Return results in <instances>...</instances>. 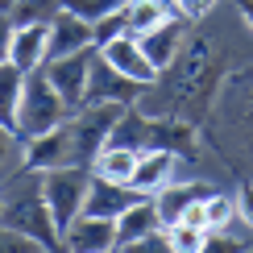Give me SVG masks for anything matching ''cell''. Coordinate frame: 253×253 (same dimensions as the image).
<instances>
[{"instance_id": "1", "label": "cell", "mask_w": 253, "mask_h": 253, "mask_svg": "<svg viewBox=\"0 0 253 253\" xmlns=\"http://www.w3.org/2000/svg\"><path fill=\"white\" fill-rule=\"evenodd\" d=\"M0 224L17 228L21 237H29L42 249H62L58 224L50 216L46 191H42V170L21 162L13 174L0 178Z\"/></svg>"}, {"instance_id": "2", "label": "cell", "mask_w": 253, "mask_h": 253, "mask_svg": "<svg viewBox=\"0 0 253 253\" xmlns=\"http://www.w3.org/2000/svg\"><path fill=\"white\" fill-rule=\"evenodd\" d=\"M212 108L216 112H208V121L216 125L208 133L220 141V150L237 154L233 158L237 170H253V62H241L237 71H228Z\"/></svg>"}, {"instance_id": "3", "label": "cell", "mask_w": 253, "mask_h": 253, "mask_svg": "<svg viewBox=\"0 0 253 253\" xmlns=\"http://www.w3.org/2000/svg\"><path fill=\"white\" fill-rule=\"evenodd\" d=\"M71 117V104L58 96V87L46 79V71H29L25 75V91H21V112H17V137L29 141V137L50 133L54 125H62Z\"/></svg>"}, {"instance_id": "4", "label": "cell", "mask_w": 253, "mask_h": 253, "mask_svg": "<svg viewBox=\"0 0 253 253\" xmlns=\"http://www.w3.org/2000/svg\"><path fill=\"white\" fill-rule=\"evenodd\" d=\"M42 191H46L50 216H54L58 237H62V228L83 212V204H87L91 166H54V170H42Z\"/></svg>"}, {"instance_id": "5", "label": "cell", "mask_w": 253, "mask_h": 253, "mask_svg": "<svg viewBox=\"0 0 253 253\" xmlns=\"http://www.w3.org/2000/svg\"><path fill=\"white\" fill-rule=\"evenodd\" d=\"M150 245H166V224L158 216L154 195H141L117 216V249H150Z\"/></svg>"}, {"instance_id": "6", "label": "cell", "mask_w": 253, "mask_h": 253, "mask_svg": "<svg viewBox=\"0 0 253 253\" xmlns=\"http://www.w3.org/2000/svg\"><path fill=\"white\" fill-rule=\"evenodd\" d=\"M100 46H87V50H75V54H62V58H46L42 71L46 79L58 87V96L71 104V112L87 100V79H91V62H96Z\"/></svg>"}, {"instance_id": "7", "label": "cell", "mask_w": 253, "mask_h": 253, "mask_svg": "<svg viewBox=\"0 0 253 253\" xmlns=\"http://www.w3.org/2000/svg\"><path fill=\"white\" fill-rule=\"evenodd\" d=\"M174 178H183V154L166 150V145H145V150L137 154V166H133L129 183L141 195H154V191H162L166 183H174Z\"/></svg>"}, {"instance_id": "8", "label": "cell", "mask_w": 253, "mask_h": 253, "mask_svg": "<svg viewBox=\"0 0 253 253\" xmlns=\"http://www.w3.org/2000/svg\"><path fill=\"white\" fill-rule=\"evenodd\" d=\"M145 96L141 83H133L129 75H121L117 67H108L104 54H96L91 62V79H87V100L83 104H121V108H129Z\"/></svg>"}, {"instance_id": "9", "label": "cell", "mask_w": 253, "mask_h": 253, "mask_svg": "<svg viewBox=\"0 0 253 253\" xmlns=\"http://www.w3.org/2000/svg\"><path fill=\"white\" fill-rule=\"evenodd\" d=\"M62 249H71V253H108V249H117V220L79 212L62 228Z\"/></svg>"}, {"instance_id": "10", "label": "cell", "mask_w": 253, "mask_h": 253, "mask_svg": "<svg viewBox=\"0 0 253 253\" xmlns=\"http://www.w3.org/2000/svg\"><path fill=\"white\" fill-rule=\"evenodd\" d=\"M100 54H104V62H108V67H117L121 75H129L133 83H141V87H150V83L158 79V67H154L150 58H145L141 42H137L133 34H121V38L104 42Z\"/></svg>"}, {"instance_id": "11", "label": "cell", "mask_w": 253, "mask_h": 253, "mask_svg": "<svg viewBox=\"0 0 253 253\" xmlns=\"http://www.w3.org/2000/svg\"><path fill=\"white\" fill-rule=\"evenodd\" d=\"M25 166H34V170L79 166V162H75V145H71V129H67V121L54 125V129L42 133V137H29V141H25Z\"/></svg>"}, {"instance_id": "12", "label": "cell", "mask_w": 253, "mask_h": 253, "mask_svg": "<svg viewBox=\"0 0 253 253\" xmlns=\"http://www.w3.org/2000/svg\"><path fill=\"white\" fill-rule=\"evenodd\" d=\"M187 34H191V21H187L183 13H174V17H166V21H162L158 29H150V34H141L137 42H141L145 58H150L158 71H166V67H170V62L178 58V50H183Z\"/></svg>"}, {"instance_id": "13", "label": "cell", "mask_w": 253, "mask_h": 253, "mask_svg": "<svg viewBox=\"0 0 253 253\" xmlns=\"http://www.w3.org/2000/svg\"><path fill=\"white\" fill-rule=\"evenodd\" d=\"M96 46V29H91V21L75 17L71 8H62V13L50 21V50L46 58H62V54H75V50H87Z\"/></svg>"}, {"instance_id": "14", "label": "cell", "mask_w": 253, "mask_h": 253, "mask_svg": "<svg viewBox=\"0 0 253 253\" xmlns=\"http://www.w3.org/2000/svg\"><path fill=\"white\" fill-rule=\"evenodd\" d=\"M46 50H50V25H13V42H8V62L29 71H38L46 62Z\"/></svg>"}, {"instance_id": "15", "label": "cell", "mask_w": 253, "mask_h": 253, "mask_svg": "<svg viewBox=\"0 0 253 253\" xmlns=\"http://www.w3.org/2000/svg\"><path fill=\"white\" fill-rule=\"evenodd\" d=\"M137 199H141V191H137L133 183H108V178H96V174H91V191H87L83 212L104 216V220H117L129 204H137Z\"/></svg>"}, {"instance_id": "16", "label": "cell", "mask_w": 253, "mask_h": 253, "mask_svg": "<svg viewBox=\"0 0 253 253\" xmlns=\"http://www.w3.org/2000/svg\"><path fill=\"white\" fill-rule=\"evenodd\" d=\"M133 166H137V150H129V145H112V141L91 158V174L108 178V183H129Z\"/></svg>"}, {"instance_id": "17", "label": "cell", "mask_w": 253, "mask_h": 253, "mask_svg": "<svg viewBox=\"0 0 253 253\" xmlns=\"http://www.w3.org/2000/svg\"><path fill=\"white\" fill-rule=\"evenodd\" d=\"M21 91H25V71L13 62H0V125L17 133V112H21Z\"/></svg>"}, {"instance_id": "18", "label": "cell", "mask_w": 253, "mask_h": 253, "mask_svg": "<svg viewBox=\"0 0 253 253\" xmlns=\"http://www.w3.org/2000/svg\"><path fill=\"white\" fill-rule=\"evenodd\" d=\"M174 13H178L174 0H129V4H125V17H129V34L133 38L158 29L166 17H174Z\"/></svg>"}, {"instance_id": "19", "label": "cell", "mask_w": 253, "mask_h": 253, "mask_svg": "<svg viewBox=\"0 0 253 253\" xmlns=\"http://www.w3.org/2000/svg\"><path fill=\"white\" fill-rule=\"evenodd\" d=\"M204 216H208V233H228V224L237 220V199L228 191H208L204 195Z\"/></svg>"}, {"instance_id": "20", "label": "cell", "mask_w": 253, "mask_h": 253, "mask_svg": "<svg viewBox=\"0 0 253 253\" xmlns=\"http://www.w3.org/2000/svg\"><path fill=\"white\" fill-rule=\"evenodd\" d=\"M166 249L199 253V249H208V233L195 228V224H187V220H170V224H166Z\"/></svg>"}, {"instance_id": "21", "label": "cell", "mask_w": 253, "mask_h": 253, "mask_svg": "<svg viewBox=\"0 0 253 253\" xmlns=\"http://www.w3.org/2000/svg\"><path fill=\"white\" fill-rule=\"evenodd\" d=\"M62 13V0H17V8L8 17H13V25H50Z\"/></svg>"}, {"instance_id": "22", "label": "cell", "mask_w": 253, "mask_h": 253, "mask_svg": "<svg viewBox=\"0 0 253 253\" xmlns=\"http://www.w3.org/2000/svg\"><path fill=\"white\" fill-rule=\"evenodd\" d=\"M21 162H25V141H21L13 129H4V125H0V178L13 174Z\"/></svg>"}, {"instance_id": "23", "label": "cell", "mask_w": 253, "mask_h": 253, "mask_svg": "<svg viewBox=\"0 0 253 253\" xmlns=\"http://www.w3.org/2000/svg\"><path fill=\"white\" fill-rule=\"evenodd\" d=\"M125 4H129V0H62V8H71V13L83 17V21H100V17L117 13Z\"/></svg>"}, {"instance_id": "24", "label": "cell", "mask_w": 253, "mask_h": 253, "mask_svg": "<svg viewBox=\"0 0 253 253\" xmlns=\"http://www.w3.org/2000/svg\"><path fill=\"white\" fill-rule=\"evenodd\" d=\"M91 29H96V46H104V42H112V38L129 34V17H125V8H117V13H108V17H100V21H91Z\"/></svg>"}, {"instance_id": "25", "label": "cell", "mask_w": 253, "mask_h": 253, "mask_svg": "<svg viewBox=\"0 0 253 253\" xmlns=\"http://www.w3.org/2000/svg\"><path fill=\"white\" fill-rule=\"evenodd\" d=\"M174 8L191 21V25H199V21H208L220 8V0H174Z\"/></svg>"}, {"instance_id": "26", "label": "cell", "mask_w": 253, "mask_h": 253, "mask_svg": "<svg viewBox=\"0 0 253 253\" xmlns=\"http://www.w3.org/2000/svg\"><path fill=\"white\" fill-rule=\"evenodd\" d=\"M0 249H8V253H21V249H29V253H34V249H42V245H34L29 237H21L17 228L0 224Z\"/></svg>"}, {"instance_id": "27", "label": "cell", "mask_w": 253, "mask_h": 253, "mask_svg": "<svg viewBox=\"0 0 253 253\" xmlns=\"http://www.w3.org/2000/svg\"><path fill=\"white\" fill-rule=\"evenodd\" d=\"M237 220H245V224L253 228V178L237 191Z\"/></svg>"}, {"instance_id": "28", "label": "cell", "mask_w": 253, "mask_h": 253, "mask_svg": "<svg viewBox=\"0 0 253 253\" xmlns=\"http://www.w3.org/2000/svg\"><path fill=\"white\" fill-rule=\"evenodd\" d=\"M8 42H13V17L0 13V62H8Z\"/></svg>"}, {"instance_id": "29", "label": "cell", "mask_w": 253, "mask_h": 253, "mask_svg": "<svg viewBox=\"0 0 253 253\" xmlns=\"http://www.w3.org/2000/svg\"><path fill=\"white\" fill-rule=\"evenodd\" d=\"M233 4H237V17L245 21V29L253 34V0H233Z\"/></svg>"}, {"instance_id": "30", "label": "cell", "mask_w": 253, "mask_h": 253, "mask_svg": "<svg viewBox=\"0 0 253 253\" xmlns=\"http://www.w3.org/2000/svg\"><path fill=\"white\" fill-rule=\"evenodd\" d=\"M13 8H17V0H0V13H4V17L13 13Z\"/></svg>"}]
</instances>
